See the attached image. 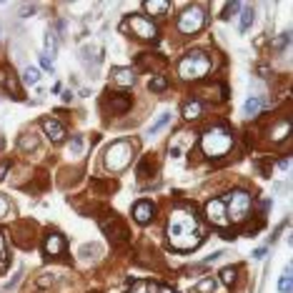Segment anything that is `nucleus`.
Returning a JSON list of instances; mask_svg holds the SVG:
<instances>
[{
  "mask_svg": "<svg viewBox=\"0 0 293 293\" xmlns=\"http://www.w3.org/2000/svg\"><path fill=\"white\" fill-rule=\"evenodd\" d=\"M131 160H133V143H128V141H115L113 146H108L105 155H103L105 168L113 173L126 170L131 165Z\"/></svg>",
  "mask_w": 293,
  "mask_h": 293,
  "instance_id": "obj_4",
  "label": "nucleus"
},
{
  "mask_svg": "<svg viewBox=\"0 0 293 293\" xmlns=\"http://www.w3.org/2000/svg\"><path fill=\"white\" fill-rule=\"evenodd\" d=\"M0 263L5 266V241H3V236H0Z\"/></svg>",
  "mask_w": 293,
  "mask_h": 293,
  "instance_id": "obj_36",
  "label": "nucleus"
},
{
  "mask_svg": "<svg viewBox=\"0 0 293 293\" xmlns=\"http://www.w3.org/2000/svg\"><path fill=\"white\" fill-rule=\"evenodd\" d=\"M201 113H203L201 100H196V98L186 100V105H183V118H186V121H196V118H201Z\"/></svg>",
  "mask_w": 293,
  "mask_h": 293,
  "instance_id": "obj_17",
  "label": "nucleus"
},
{
  "mask_svg": "<svg viewBox=\"0 0 293 293\" xmlns=\"http://www.w3.org/2000/svg\"><path fill=\"white\" fill-rule=\"evenodd\" d=\"M3 85H5V90L15 98V100H23L25 95H23V88H20V83L15 80V78H10V75H5V80H3Z\"/></svg>",
  "mask_w": 293,
  "mask_h": 293,
  "instance_id": "obj_18",
  "label": "nucleus"
},
{
  "mask_svg": "<svg viewBox=\"0 0 293 293\" xmlns=\"http://www.w3.org/2000/svg\"><path fill=\"white\" fill-rule=\"evenodd\" d=\"M213 288H216V278H206V281H201V283L196 286L198 293H211Z\"/></svg>",
  "mask_w": 293,
  "mask_h": 293,
  "instance_id": "obj_29",
  "label": "nucleus"
},
{
  "mask_svg": "<svg viewBox=\"0 0 293 293\" xmlns=\"http://www.w3.org/2000/svg\"><path fill=\"white\" fill-rule=\"evenodd\" d=\"M266 256V246H261V248H256V253H253V258H263Z\"/></svg>",
  "mask_w": 293,
  "mask_h": 293,
  "instance_id": "obj_39",
  "label": "nucleus"
},
{
  "mask_svg": "<svg viewBox=\"0 0 293 293\" xmlns=\"http://www.w3.org/2000/svg\"><path fill=\"white\" fill-rule=\"evenodd\" d=\"M253 15H256L253 5H246V8H243V15H241V33H246V30L251 28V23H253Z\"/></svg>",
  "mask_w": 293,
  "mask_h": 293,
  "instance_id": "obj_22",
  "label": "nucleus"
},
{
  "mask_svg": "<svg viewBox=\"0 0 293 293\" xmlns=\"http://www.w3.org/2000/svg\"><path fill=\"white\" fill-rule=\"evenodd\" d=\"M68 148H71V153H73V155H80V153H83V138H80V136H75Z\"/></svg>",
  "mask_w": 293,
  "mask_h": 293,
  "instance_id": "obj_32",
  "label": "nucleus"
},
{
  "mask_svg": "<svg viewBox=\"0 0 293 293\" xmlns=\"http://www.w3.org/2000/svg\"><path fill=\"white\" fill-rule=\"evenodd\" d=\"M211 71V61H208V55L206 53H201V50H191L181 63H178V75L183 78V80H201V78H206Z\"/></svg>",
  "mask_w": 293,
  "mask_h": 293,
  "instance_id": "obj_3",
  "label": "nucleus"
},
{
  "mask_svg": "<svg viewBox=\"0 0 293 293\" xmlns=\"http://www.w3.org/2000/svg\"><path fill=\"white\" fill-rule=\"evenodd\" d=\"M110 80L115 85H121V88H131V85H136V73L131 68H113L110 71Z\"/></svg>",
  "mask_w": 293,
  "mask_h": 293,
  "instance_id": "obj_14",
  "label": "nucleus"
},
{
  "mask_svg": "<svg viewBox=\"0 0 293 293\" xmlns=\"http://www.w3.org/2000/svg\"><path fill=\"white\" fill-rule=\"evenodd\" d=\"M158 293H175V291H173V288H163V286H160V291H158Z\"/></svg>",
  "mask_w": 293,
  "mask_h": 293,
  "instance_id": "obj_40",
  "label": "nucleus"
},
{
  "mask_svg": "<svg viewBox=\"0 0 293 293\" xmlns=\"http://www.w3.org/2000/svg\"><path fill=\"white\" fill-rule=\"evenodd\" d=\"M168 243L170 248L175 251H193L203 243V236H206V228L201 218L191 211V208H178L170 213L168 220Z\"/></svg>",
  "mask_w": 293,
  "mask_h": 293,
  "instance_id": "obj_1",
  "label": "nucleus"
},
{
  "mask_svg": "<svg viewBox=\"0 0 293 293\" xmlns=\"http://www.w3.org/2000/svg\"><path fill=\"white\" fill-rule=\"evenodd\" d=\"M100 228H103V233L115 243H126L131 236H128V228L123 225V220L118 218V216H105V218H100Z\"/></svg>",
  "mask_w": 293,
  "mask_h": 293,
  "instance_id": "obj_8",
  "label": "nucleus"
},
{
  "mask_svg": "<svg viewBox=\"0 0 293 293\" xmlns=\"http://www.w3.org/2000/svg\"><path fill=\"white\" fill-rule=\"evenodd\" d=\"M8 213H10V203H8V198H5V196H0V220L5 218Z\"/></svg>",
  "mask_w": 293,
  "mask_h": 293,
  "instance_id": "obj_34",
  "label": "nucleus"
},
{
  "mask_svg": "<svg viewBox=\"0 0 293 293\" xmlns=\"http://www.w3.org/2000/svg\"><path fill=\"white\" fill-rule=\"evenodd\" d=\"M0 268H3V263H0Z\"/></svg>",
  "mask_w": 293,
  "mask_h": 293,
  "instance_id": "obj_42",
  "label": "nucleus"
},
{
  "mask_svg": "<svg viewBox=\"0 0 293 293\" xmlns=\"http://www.w3.org/2000/svg\"><path fill=\"white\" fill-rule=\"evenodd\" d=\"M238 10H241V3H228L225 10H223V20H230V15L238 13Z\"/></svg>",
  "mask_w": 293,
  "mask_h": 293,
  "instance_id": "obj_30",
  "label": "nucleus"
},
{
  "mask_svg": "<svg viewBox=\"0 0 293 293\" xmlns=\"http://www.w3.org/2000/svg\"><path fill=\"white\" fill-rule=\"evenodd\" d=\"M18 146H20V150L30 153V150H35V148H38V138H35L33 133H23V136H20V141H18Z\"/></svg>",
  "mask_w": 293,
  "mask_h": 293,
  "instance_id": "obj_21",
  "label": "nucleus"
},
{
  "mask_svg": "<svg viewBox=\"0 0 293 293\" xmlns=\"http://www.w3.org/2000/svg\"><path fill=\"white\" fill-rule=\"evenodd\" d=\"M155 170H158V160H155V155H146V158L138 163V178H141V181H148Z\"/></svg>",
  "mask_w": 293,
  "mask_h": 293,
  "instance_id": "obj_15",
  "label": "nucleus"
},
{
  "mask_svg": "<svg viewBox=\"0 0 293 293\" xmlns=\"http://www.w3.org/2000/svg\"><path fill=\"white\" fill-rule=\"evenodd\" d=\"M201 148L208 158H220L233 148V136L223 126H216V128L206 131V136L201 138Z\"/></svg>",
  "mask_w": 293,
  "mask_h": 293,
  "instance_id": "obj_2",
  "label": "nucleus"
},
{
  "mask_svg": "<svg viewBox=\"0 0 293 293\" xmlns=\"http://www.w3.org/2000/svg\"><path fill=\"white\" fill-rule=\"evenodd\" d=\"M23 80H25L28 85H35V83L40 80V71H38V68H25V73H23Z\"/></svg>",
  "mask_w": 293,
  "mask_h": 293,
  "instance_id": "obj_27",
  "label": "nucleus"
},
{
  "mask_svg": "<svg viewBox=\"0 0 293 293\" xmlns=\"http://www.w3.org/2000/svg\"><path fill=\"white\" fill-rule=\"evenodd\" d=\"M0 148H3V138H0Z\"/></svg>",
  "mask_w": 293,
  "mask_h": 293,
  "instance_id": "obj_41",
  "label": "nucleus"
},
{
  "mask_svg": "<svg viewBox=\"0 0 293 293\" xmlns=\"http://www.w3.org/2000/svg\"><path fill=\"white\" fill-rule=\"evenodd\" d=\"M43 253H45V256H50V258L63 256V253H66V238H63V236H58V233L45 236V241H43Z\"/></svg>",
  "mask_w": 293,
  "mask_h": 293,
  "instance_id": "obj_10",
  "label": "nucleus"
},
{
  "mask_svg": "<svg viewBox=\"0 0 293 293\" xmlns=\"http://www.w3.org/2000/svg\"><path fill=\"white\" fill-rule=\"evenodd\" d=\"M45 48H48V58L53 55V50H55V40H53V33H45Z\"/></svg>",
  "mask_w": 293,
  "mask_h": 293,
  "instance_id": "obj_33",
  "label": "nucleus"
},
{
  "mask_svg": "<svg viewBox=\"0 0 293 293\" xmlns=\"http://www.w3.org/2000/svg\"><path fill=\"white\" fill-rule=\"evenodd\" d=\"M155 216V206L150 203V201H138L136 206H133V218L136 223H141V225H148L150 220Z\"/></svg>",
  "mask_w": 293,
  "mask_h": 293,
  "instance_id": "obj_12",
  "label": "nucleus"
},
{
  "mask_svg": "<svg viewBox=\"0 0 293 293\" xmlns=\"http://www.w3.org/2000/svg\"><path fill=\"white\" fill-rule=\"evenodd\" d=\"M40 66H43V68H45V71H53V63H50V58H48V55H45V53H43V55H40Z\"/></svg>",
  "mask_w": 293,
  "mask_h": 293,
  "instance_id": "obj_35",
  "label": "nucleus"
},
{
  "mask_svg": "<svg viewBox=\"0 0 293 293\" xmlns=\"http://www.w3.org/2000/svg\"><path fill=\"white\" fill-rule=\"evenodd\" d=\"M278 291L281 293H291V268L283 271V278L278 281Z\"/></svg>",
  "mask_w": 293,
  "mask_h": 293,
  "instance_id": "obj_28",
  "label": "nucleus"
},
{
  "mask_svg": "<svg viewBox=\"0 0 293 293\" xmlns=\"http://www.w3.org/2000/svg\"><path fill=\"white\" fill-rule=\"evenodd\" d=\"M220 281H223L225 286H233V283H236V268H233V266L223 268V271H220Z\"/></svg>",
  "mask_w": 293,
  "mask_h": 293,
  "instance_id": "obj_26",
  "label": "nucleus"
},
{
  "mask_svg": "<svg viewBox=\"0 0 293 293\" xmlns=\"http://www.w3.org/2000/svg\"><path fill=\"white\" fill-rule=\"evenodd\" d=\"M168 123H170V113H163V115H160V118H158V121H155V123L148 128L146 133H148V136H155V133H160V131H163Z\"/></svg>",
  "mask_w": 293,
  "mask_h": 293,
  "instance_id": "obj_23",
  "label": "nucleus"
},
{
  "mask_svg": "<svg viewBox=\"0 0 293 293\" xmlns=\"http://www.w3.org/2000/svg\"><path fill=\"white\" fill-rule=\"evenodd\" d=\"M261 108H263V98H248L243 105V113H246V118H253L261 113Z\"/></svg>",
  "mask_w": 293,
  "mask_h": 293,
  "instance_id": "obj_19",
  "label": "nucleus"
},
{
  "mask_svg": "<svg viewBox=\"0 0 293 293\" xmlns=\"http://www.w3.org/2000/svg\"><path fill=\"white\" fill-rule=\"evenodd\" d=\"M286 138H291V121H288V118L278 121V126H273V131H271V141L281 143V141H286Z\"/></svg>",
  "mask_w": 293,
  "mask_h": 293,
  "instance_id": "obj_16",
  "label": "nucleus"
},
{
  "mask_svg": "<svg viewBox=\"0 0 293 293\" xmlns=\"http://www.w3.org/2000/svg\"><path fill=\"white\" fill-rule=\"evenodd\" d=\"M158 291H160L158 283H153V281H138L136 283V291H131V293H158Z\"/></svg>",
  "mask_w": 293,
  "mask_h": 293,
  "instance_id": "obj_24",
  "label": "nucleus"
},
{
  "mask_svg": "<svg viewBox=\"0 0 293 293\" xmlns=\"http://www.w3.org/2000/svg\"><path fill=\"white\" fill-rule=\"evenodd\" d=\"M203 23H206L203 8H201V5H188V8L181 13V18H178V33H183V35H196V33L203 28Z\"/></svg>",
  "mask_w": 293,
  "mask_h": 293,
  "instance_id": "obj_7",
  "label": "nucleus"
},
{
  "mask_svg": "<svg viewBox=\"0 0 293 293\" xmlns=\"http://www.w3.org/2000/svg\"><path fill=\"white\" fill-rule=\"evenodd\" d=\"M43 131L48 133V138H50L53 143H63V141H66V128H63L55 118H50V115L43 118Z\"/></svg>",
  "mask_w": 293,
  "mask_h": 293,
  "instance_id": "obj_13",
  "label": "nucleus"
},
{
  "mask_svg": "<svg viewBox=\"0 0 293 293\" xmlns=\"http://www.w3.org/2000/svg\"><path fill=\"white\" fill-rule=\"evenodd\" d=\"M223 203H225V216H228V220L243 223V220L248 218V213H251L253 198H251L246 191H230V193L223 198Z\"/></svg>",
  "mask_w": 293,
  "mask_h": 293,
  "instance_id": "obj_5",
  "label": "nucleus"
},
{
  "mask_svg": "<svg viewBox=\"0 0 293 293\" xmlns=\"http://www.w3.org/2000/svg\"><path fill=\"white\" fill-rule=\"evenodd\" d=\"M131 105H133V100H131V95H126V93H115V95L110 93V95H108V108H110L115 115L128 113Z\"/></svg>",
  "mask_w": 293,
  "mask_h": 293,
  "instance_id": "obj_11",
  "label": "nucleus"
},
{
  "mask_svg": "<svg viewBox=\"0 0 293 293\" xmlns=\"http://www.w3.org/2000/svg\"><path fill=\"white\" fill-rule=\"evenodd\" d=\"M38 286H40V288H45V286H50V276H40V281H38Z\"/></svg>",
  "mask_w": 293,
  "mask_h": 293,
  "instance_id": "obj_37",
  "label": "nucleus"
},
{
  "mask_svg": "<svg viewBox=\"0 0 293 293\" xmlns=\"http://www.w3.org/2000/svg\"><path fill=\"white\" fill-rule=\"evenodd\" d=\"M206 218L211 220V223H216L218 228H225L228 216H225V203H223V198H211V201L206 203Z\"/></svg>",
  "mask_w": 293,
  "mask_h": 293,
  "instance_id": "obj_9",
  "label": "nucleus"
},
{
  "mask_svg": "<svg viewBox=\"0 0 293 293\" xmlns=\"http://www.w3.org/2000/svg\"><path fill=\"white\" fill-rule=\"evenodd\" d=\"M148 88H150V93H163V90L168 88V80L158 75V78H153V80L148 83Z\"/></svg>",
  "mask_w": 293,
  "mask_h": 293,
  "instance_id": "obj_25",
  "label": "nucleus"
},
{
  "mask_svg": "<svg viewBox=\"0 0 293 293\" xmlns=\"http://www.w3.org/2000/svg\"><path fill=\"white\" fill-rule=\"evenodd\" d=\"M121 33H133L141 40H155L158 38V28L155 23L146 15H128V20L121 25Z\"/></svg>",
  "mask_w": 293,
  "mask_h": 293,
  "instance_id": "obj_6",
  "label": "nucleus"
},
{
  "mask_svg": "<svg viewBox=\"0 0 293 293\" xmlns=\"http://www.w3.org/2000/svg\"><path fill=\"white\" fill-rule=\"evenodd\" d=\"M8 170H10V165H8V163H0V181L8 175Z\"/></svg>",
  "mask_w": 293,
  "mask_h": 293,
  "instance_id": "obj_38",
  "label": "nucleus"
},
{
  "mask_svg": "<svg viewBox=\"0 0 293 293\" xmlns=\"http://www.w3.org/2000/svg\"><path fill=\"white\" fill-rule=\"evenodd\" d=\"M93 253H95V256L100 253V248H98L95 243H88V246H83V248H80V256H83V258H88V256H93Z\"/></svg>",
  "mask_w": 293,
  "mask_h": 293,
  "instance_id": "obj_31",
  "label": "nucleus"
},
{
  "mask_svg": "<svg viewBox=\"0 0 293 293\" xmlns=\"http://www.w3.org/2000/svg\"><path fill=\"white\" fill-rule=\"evenodd\" d=\"M143 10L150 13V15H163L168 10V3L165 0H146L143 3Z\"/></svg>",
  "mask_w": 293,
  "mask_h": 293,
  "instance_id": "obj_20",
  "label": "nucleus"
}]
</instances>
